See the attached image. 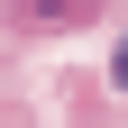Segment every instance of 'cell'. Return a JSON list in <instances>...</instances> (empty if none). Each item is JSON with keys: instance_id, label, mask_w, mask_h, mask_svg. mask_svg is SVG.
Segmentation results:
<instances>
[{"instance_id": "cell-1", "label": "cell", "mask_w": 128, "mask_h": 128, "mask_svg": "<svg viewBox=\"0 0 128 128\" xmlns=\"http://www.w3.org/2000/svg\"><path fill=\"white\" fill-rule=\"evenodd\" d=\"M92 9H101V0H18V9H9V28H82Z\"/></svg>"}, {"instance_id": "cell-2", "label": "cell", "mask_w": 128, "mask_h": 128, "mask_svg": "<svg viewBox=\"0 0 128 128\" xmlns=\"http://www.w3.org/2000/svg\"><path fill=\"white\" fill-rule=\"evenodd\" d=\"M110 73H119V92H128V37H119V64H110Z\"/></svg>"}]
</instances>
